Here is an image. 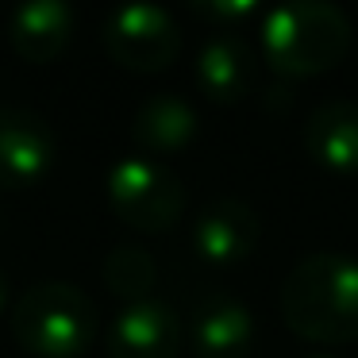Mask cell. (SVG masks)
I'll use <instances>...</instances> for the list:
<instances>
[{"label":"cell","mask_w":358,"mask_h":358,"mask_svg":"<svg viewBox=\"0 0 358 358\" xmlns=\"http://www.w3.org/2000/svg\"><path fill=\"white\" fill-rule=\"evenodd\" d=\"M158 281V266L155 258L147 255L143 247H116L108 258H104V285L127 304L150 301V289Z\"/></svg>","instance_id":"14"},{"label":"cell","mask_w":358,"mask_h":358,"mask_svg":"<svg viewBox=\"0 0 358 358\" xmlns=\"http://www.w3.org/2000/svg\"><path fill=\"white\" fill-rule=\"evenodd\" d=\"M281 316L308 343L358 339V262L339 250L296 262L281 285Z\"/></svg>","instance_id":"1"},{"label":"cell","mask_w":358,"mask_h":358,"mask_svg":"<svg viewBox=\"0 0 358 358\" xmlns=\"http://www.w3.org/2000/svg\"><path fill=\"white\" fill-rule=\"evenodd\" d=\"M350 20L335 0H278L262 16V55L281 78H316L350 50Z\"/></svg>","instance_id":"2"},{"label":"cell","mask_w":358,"mask_h":358,"mask_svg":"<svg viewBox=\"0 0 358 358\" xmlns=\"http://www.w3.org/2000/svg\"><path fill=\"white\" fill-rule=\"evenodd\" d=\"M196 85L208 101L216 104H235L255 89V50L239 39V35H212L201 50H196Z\"/></svg>","instance_id":"11"},{"label":"cell","mask_w":358,"mask_h":358,"mask_svg":"<svg viewBox=\"0 0 358 358\" xmlns=\"http://www.w3.org/2000/svg\"><path fill=\"white\" fill-rule=\"evenodd\" d=\"M312 358H324V355H312Z\"/></svg>","instance_id":"17"},{"label":"cell","mask_w":358,"mask_h":358,"mask_svg":"<svg viewBox=\"0 0 358 358\" xmlns=\"http://www.w3.org/2000/svg\"><path fill=\"white\" fill-rule=\"evenodd\" d=\"M185 4L212 24H239V20L255 16L262 0H185Z\"/></svg>","instance_id":"15"},{"label":"cell","mask_w":358,"mask_h":358,"mask_svg":"<svg viewBox=\"0 0 358 358\" xmlns=\"http://www.w3.org/2000/svg\"><path fill=\"white\" fill-rule=\"evenodd\" d=\"M4 304H8V278L0 270V312H4Z\"/></svg>","instance_id":"16"},{"label":"cell","mask_w":358,"mask_h":358,"mask_svg":"<svg viewBox=\"0 0 358 358\" xmlns=\"http://www.w3.org/2000/svg\"><path fill=\"white\" fill-rule=\"evenodd\" d=\"M193 358H250L255 350V316L235 296H208L189 320Z\"/></svg>","instance_id":"9"},{"label":"cell","mask_w":358,"mask_h":358,"mask_svg":"<svg viewBox=\"0 0 358 358\" xmlns=\"http://www.w3.org/2000/svg\"><path fill=\"white\" fill-rule=\"evenodd\" d=\"M55 127L31 108L0 104V189H31L55 170Z\"/></svg>","instance_id":"6"},{"label":"cell","mask_w":358,"mask_h":358,"mask_svg":"<svg viewBox=\"0 0 358 358\" xmlns=\"http://www.w3.org/2000/svg\"><path fill=\"white\" fill-rule=\"evenodd\" d=\"M12 335L35 358H81L96 339V304L70 281H39L12 304Z\"/></svg>","instance_id":"3"},{"label":"cell","mask_w":358,"mask_h":358,"mask_svg":"<svg viewBox=\"0 0 358 358\" xmlns=\"http://www.w3.org/2000/svg\"><path fill=\"white\" fill-rule=\"evenodd\" d=\"M262 239V220L239 196H220L196 216L193 224V250L212 266H235L255 255Z\"/></svg>","instance_id":"7"},{"label":"cell","mask_w":358,"mask_h":358,"mask_svg":"<svg viewBox=\"0 0 358 358\" xmlns=\"http://www.w3.org/2000/svg\"><path fill=\"white\" fill-rule=\"evenodd\" d=\"M73 39L70 0H16L8 16V43L27 62H55Z\"/></svg>","instance_id":"10"},{"label":"cell","mask_w":358,"mask_h":358,"mask_svg":"<svg viewBox=\"0 0 358 358\" xmlns=\"http://www.w3.org/2000/svg\"><path fill=\"white\" fill-rule=\"evenodd\" d=\"M131 139L147 155H173L196 139V112L178 93H155L135 108Z\"/></svg>","instance_id":"13"},{"label":"cell","mask_w":358,"mask_h":358,"mask_svg":"<svg viewBox=\"0 0 358 358\" xmlns=\"http://www.w3.org/2000/svg\"><path fill=\"white\" fill-rule=\"evenodd\" d=\"M104 50L135 73H158L181 55V27L158 0H124L104 20Z\"/></svg>","instance_id":"5"},{"label":"cell","mask_w":358,"mask_h":358,"mask_svg":"<svg viewBox=\"0 0 358 358\" xmlns=\"http://www.w3.org/2000/svg\"><path fill=\"white\" fill-rule=\"evenodd\" d=\"M304 147L312 162L331 173H358V104L327 101L312 108L304 124Z\"/></svg>","instance_id":"12"},{"label":"cell","mask_w":358,"mask_h":358,"mask_svg":"<svg viewBox=\"0 0 358 358\" xmlns=\"http://www.w3.org/2000/svg\"><path fill=\"white\" fill-rule=\"evenodd\" d=\"M181 320L162 301L127 304L108 331V358H178Z\"/></svg>","instance_id":"8"},{"label":"cell","mask_w":358,"mask_h":358,"mask_svg":"<svg viewBox=\"0 0 358 358\" xmlns=\"http://www.w3.org/2000/svg\"><path fill=\"white\" fill-rule=\"evenodd\" d=\"M108 204L135 231H170L185 212V185L170 166L131 155L108 170Z\"/></svg>","instance_id":"4"}]
</instances>
